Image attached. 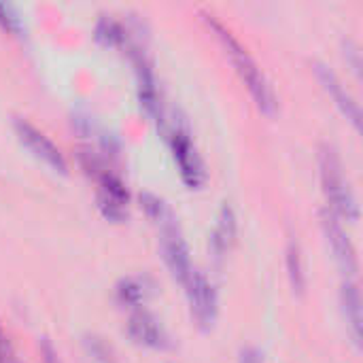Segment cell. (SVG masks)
Segmentation results:
<instances>
[{"label": "cell", "instance_id": "cell-1", "mask_svg": "<svg viewBox=\"0 0 363 363\" xmlns=\"http://www.w3.org/2000/svg\"><path fill=\"white\" fill-rule=\"evenodd\" d=\"M202 17H204L206 26L213 30V34L217 36V40L221 43V47H223L225 55L230 57V62L234 64L238 77L247 85V89H249L255 106L264 115H274L277 108H279V100H277V94H274L272 83L268 81V77L264 74V70L259 68V64L253 60V55L247 51V47L215 15L202 13Z\"/></svg>", "mask_w": 363, "mask_h": 363}, {"label": "cell", "instance_id": "cell-2", "mask_svg": "<svg viewBox=\"0 0 363 363\" xmlns=\"http://www.w3.org/2000/svg\"><path fill=\"white\" fill-rule=\"evenodd\" d=\"M319 177L323 196L328 200V211H332L338 219H347L355 223L359 219V204L351 181L347 177L345 164L334 145L325 143L319 149Z\"/></svg>", "mask_w": 363, "mask_h": 363}, {"label": "cell", "instance_id": "cell-3", "mask_svg": "<svg viewBox=\"0 0 363 363\" xmlns=\"http://www.w3.org/2000/svg\"><path fill=\"white\" fill-rule=\"evenodd\" d=\"M164 128L168 130V143H170V151H172L174 164L179 168L181 181L189 189L204 187L208 172H206V164L194 143V134H191V125H189L187 117L177 108V111H172L170 119H166Z\"/></svg>", "mask_w": 363, "mask_h": 363}, {"label": "cell", "instance_id": "cell-4", "mask_svg": "<svg viewBox=\"0 0 363 363\" xmlns=\"http://www.w3.org/2000/svg\"><path fill=\"white\" fill-rule=\"evenodd\" d=\"M183 287L196 328L202 332H211L219 317V294L215 283L208 279L206 272L194 268V272L189 274Z\"/></svg>", "mask_w": 363, "mask_h": 363}, {"label": "cell", "instance_id": "cell-5", "mask_svg": "<svg viewBox=\"0 0 363 363\" xmlns=\"http://www.w3.org/2000/svg\"><path fill=\"white\" fill-rule=\"evenodd\" d=\"M96 179V204L100 215L111 223H123L130 215V191L125 183L108 168L94 172Z\"/></svg>", "mask_w": 363, "mask_h": 363}, {"label": "cell", "instance_id": "cell-6", "mask_svg": "<svg viewBox=\"0 0 363 363\" xmlns=\"http://www.w3.org/2000/svg\"><path fill=\"white\" fill-rule=\"evenodd\" d=\"M125 334L136 347H143V349L170 351L174 347L164 323L153 313H149L145 308H134L130 313L128 323H125Z\"/></svg>", "mask_w": 363, "mask_h": 363}, {"label": "cell", "instance_id": "cell-7", "mask_svg": "<svg viewBox=\"0 0 363 363\" xmlns=\"http://www.w3.org/2000/svg\"><path fill=\"white\" fill-rule=\"evenodd\" d=\"M13 130H15L19 143L26 145L28 151L34 157H38L40 162H45L51 170L62 172V174L68 170V162H66L62 149L45 132H40L34 123H30L23 117H13Z\"/></svg>", "mask_w": 363, "mask_h": 363}, {"label": "cell", "instance_id": "cell-8", "mask_svg": "<svg viewBox=\"0 0 363 363\" xmlns=\"http://www.w3.org/2000/svg\"><path fill=\"white\" fill-rule=\"evenodd\" d=\"M321 228H323V236L330 245V251L334 255V262L336 266L340 268V272L347 277V279H355L357 274V253H355V247L347 234V230L342 228L340 219L323 208L321 211Z\"/></svg>", "mask_w": 363, "mask_h": 363}, {"label": "cell", "instance_id": "cell-9", "mask_svg": "<svg viewBox=\"0 0 363 363\" xmlns=\"http://www.w3.org/2000/svg\"><path fill=\"white\" fill-rule=\"evenodd\" d=\"M162 232L160 238V251L164 257V264L170 272V277L174 281H179L181 285H185V281L189 279V274L194 272V264H191V253L187 247V240L179 228V223L168 225Z\"/></svg>", "mask_w": 363, "mask_h": 363}, {"label": "cell", "instance_id": "cell-10", "mask_svg": "<svg viewBox=\"0 0 363 363\" xmlns=\"http://www.w3.org/2000/svg\"><path fill=\"white\" fill-rule=\"evenodd\" d=\"M313 68H315V74H317L319 83L330 94V98L336 102V106L342 111V115L359 130V125H362V108H359V102L355 100V96L347 89V85L340 81V77L328 64L313 62Z\"/></svg>", "mask_w": 363, "mask_h": 363}, {"label": "cell", "instance_id": "cell-11", "mask_svg": "<svg viewBox=\"0 0 363 363\" xmlns=\"http://www.w3.org/2000/svg\"><path fill=\"white\" fill-rule=\"evenodd\" d=\"M236 234H238L236 211L232 208V204L223 202L219 213H217L215 228L208 236V249H211L215 264H221L228 257V253L232 251V247L236 242Z\"/></svg>", "mask_w": 363, "mask_h": 363}, {"label": "cell", "instance_id": "cell-12", "mask_svg": "<svg viewBox=\"0 0 363 363\" xmlns=\"http://www.w3.org/2000/svg\"><path fill=\"white\" fill-rule=\"evenodd\" d=\"M157 291V283L153 277L138 272V274H125L115 285V302L119 306L130 308H143Z\"/></svg>", "mask_w": 363, "mask_h": 363}, {"label": "cell", "instance_id": "cell-13", "mask_svg": "<svg viewBox=\"0 0 363 363\" xmlns=\"http://www.w3.org/2000/svg\"><path fill=\"white\" fill-rule=\"evenodd\" d=\"M340 306H342V315L347 319V325L351 330L353 342L359 349L363 332V306L359 285L353 279H345V283L340 287Z\"/></svg>", "mask_w": 363, "mask_h": 363}, {"label": "cell", "instance_id": "cell-14", "mask_svg": "<svg viewBox=\"0 0 363 363\" xmlns=\"http://www.w3.org/2000/svg\"><path fill=\"white\" fill-rule=\"evenodd\" d=\"M94 40L106 49H125V26L113 15H100L94 26Z\"/></svg>", "mask_w": 363, "mask_h": 363}, {"label": "cell", "instance_id": "cell-15", "mask_svg": "<svg viewBox=\"0 0 363 363\" xmlns=\"http://www.w3.org/2000/svg\"><path fill=\"white\" fill-rule=\"evenodd\" d=\"M138 200H140V208L145 211L147 219L153 221L160 230L179 223V219H177L172 206H170L162 196L151 194V191H143V194L138 196Z\"/></svg>", "mask_w": 363, "mask_h": 363}, {"label": "cell", "instance_id": "cell-16", "mask_svg": "<svg viewBox=\"0 0 363 363\" xmlns=\"http://www.w3.org/2000/svg\"><path fill=\"white\" fill-rule=\"evenodd\" d=\"M285 266H287V277L294 294H304L306 289V268H304V257H302V247L296 238H289L287 249H285Z\"/></svg>", "mask_w": 363, "mask_h": 363}, {"label": "cell", "instance_id": "cell-17", "mask_svg": "<svg viewBox=\"0 0 363 363\" xmlns=\"http://www.w3.org/2000/svg\"><path fill=\"white\" fill-rule=\"evenodd\" d=\"M83 347H85L87 355L96 363H117V357H115L111 345L96 334H87L83 338Z\"/></svg>", "mask_w": 363, "mask_h": 363}, {"label": "cell", "instance_id": "cell-18", "mask_svg": "<svg viewBox=\"0 0 363 363\" xmlns=\"http://www.w3.org/2000/svg\"><path fill=\"white\" fill-rule=\"evenodd\" d=\"M0 26H2V30L11 32L15 36H21V32L26 30L23 21H21V15L15 11V6L4 4V2H0Z\"/></svg>", "mask_w": 363, "mask_h": 363}, {"label": "cell", "instance_id": "cell-19", "mask_svg": "<svg viewBox=\"0 0 363 363\" xmlns=\"http://www.w3.org/2000/svg\"><path fill=\"white\" fill-rule=\"evenodd\" d=\"M342 55L351 64V68L359 74L362 72V51H359V47H357L355 40H351V38H345L342 40Z\"/></svg>", "mask_w": 363, "mask_h": 363}, {"label": "cell", "instance_id": "cell-20", "mask_svg": "<svg viewBox=\"0 0 363 363\" xmlns=\"http://www.w3.org/2000/svg\"><path fill=\"white\" fill-rule=\"evenodd\" d=\"M0 363H19L17 355H15V349L9 340V336L4 334L2 325H0Z\"/></svg>", "mask_w": 363, "mask_h": 363}, {"label": "cell", "instance_id": "cell-21", "mask_svg": "<svg viewBox=\"0 0 363 363\" xmlns=\"http://www.w3.org/2000/svg\"><path fill=\"white\" fill-rule=\"evenodd\" d=\"M238 363H266V355L257 347H242L238 351Z\"/></svg>", "mask_w": 363, "mask_h": 363}]
</instances>
